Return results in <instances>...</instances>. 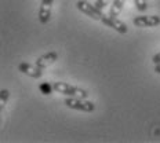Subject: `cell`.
Returning <instances> with one entry per match:
<instances>
[{"mask_svg":"<svg viewBox=\"0 0 160 143\" xmlns=\"http://www.w3.org/2000/svg\"><path fill=\"white\" fill-rule=\"evenodd\" d=\"M8 96H10L8 89H2V91H0V105H2L0 107H2V110H3V107L6 106V103H7Z\"/></svg>","mask_w":160,"mask_h":143,"instance_id":"cell-11","label":"cell"},{"mask_svg":"<svg viewBox=\"0 0 160 143\" xmlns=\"http://www.w3.org/2000/svg\"><path fill=\"white\" fill-rule=\"evenodd\" d=\"M65 105L69 109L73 110H79V112H84V113H91L95 110V105L90 101H86L83 98H75V96H68L65 99Z\"/></svg>","mask_w":160,"mask_h":143,"instance_id":"cell-2","label":"cell"},{"mask_svg":"<svg viewBox=\"0 0 160 143\" xmlns=\"http://www.w3.org/2000/svg\"><path fill=\"white\" fill-rule=\"evenodd\" d=\"M101 22L108 26V28H112V29H115L116 32L122 33V35H126V33L128 32L127 25H126L124 22H122L120 19H118V18H112V17H105L104 15L102 19H101Z\"/></svg>","mask_w":160,"mask_h":143,"instance_id":"cell-6","label":"cell"},{"mask_svg":"<svg viewBox=\"0 0 160 143\" xmlns=\"http://www.w3.org/2000/svg\"><path fill=\"white\" fill-rule=\"evenodd\" d=\"M132 24L137 28H153V26L160 25V17L159 15H139L132 19Z\"/></svg>","mask_w":160,"mask_h":143,"instance_id":"cell-4","label":"cell"},{"mask_svg":"<svg viewBox=\"0 0 160 143\" xmlns=\"http://www.w3.org/2000/svg\"><path fill=\"white\" fill-rule=\"evenodd\" d=\"M57 59H58V54H57L55 51H51V52H47V54H44V55L39 56V58L36 59L35 64L38 65L39 68L46 69V68H48L50 65L54 64Z\"/></svg>","mask_w":160,"mask_h":143,"instance_id":"cell-8","label":"cell"},{"mask_svg":"<svg viewBox=\"0 0 160 143\" xmlns=\"http://www.w3.org/2000/svg\"><path fill=\"white\" fill-rule=\"evenodd\" d=\"M76 7L80 12H83V14H86L90 18L95 19V21H101L102 17H104V12H102V10H99L98 7H95V4H90L88 2H86V0H79L78 3H76Z\"/></svg>","mask_w":160,"mask_h":143,"instance_id":"cell-3","label":"cell"},{"mask_svg":"<svg viewBox=\"0 0 160 143\" xmlns=\"http://www.w3.org/2000/svg\"><path fill=\"white\" fill-rule=\"evenodd\" d=\"M111 2H113V0H97L94 4H95V7H98L99 10H104L106 6H109Z\"/></svg>","mask_w":160,"mask_h":143,"instance_id":"cell-13","label":"cell"},{"mask_svg":"<svg viewBox=\"0 0 160 143\" xmlns=\"http://www.w3.org/2000/svg\"><path fill=\"white\" fill-rule=\"evenodd\" d=\"M155 73H158V74H160V64H158L155 66Z\"/></svg>","mask_w":160,"mask_h":143,"instance_id":"cell-15","label":"cell"},{"mask_svg":"<svg viewBox=\"0 0 160 143\" xmlns=\"http://www.w3.org/2000/svg\"><path fill=\"white\" fill-rule=\"evenodd\" d=\"M52 3H54V0H42V4H40L39 14H38V18H39L40 24H43V25L48 24L50 18H51Z\"/></svg>","mask_w":160,"mask_h":143,"instance_id":"cell-5","label":"cell"},{"mask_svg":"<svg viewBox=\"0 0 160 143\" xmlns=\"http://www.w3.org/2000/svg\"><path fill=\"white\" fill-rule=\"evenodd\" d=\"M152 61H153V64L155 65H158V64H160V52H158L155 56L152 58Z\"/></svg>","mask_w":160,"mask_h":143,"instance_id":"cell-14","label":"cell"},{"mask_svg":"<svg viewBox=\"0 0 160 143\" xmlns=\"http://www.w3.org/2000/svg\"><path fill=\"white\" fill-rule=\"evenodd\" d=\"M18 70L32 79H40L43 76V69L39 68L36 64L31 65V64H26V62H22V64L18 65Z\"/></svg>","mask_w":160,"mask_h":143,"instance_id":"cell-7","label":"cell"},{"mask_svg":"<svg viewBox=\"0 0 160 143\" xmlns=\"http://www.w3.org/2000/svg\"><path fill=\"white\" fill-rule=\"evenodd\" d=\"M39 89L43 95H50L54 91V87H52V84H50V83H42V84L39 85Z\"/></svg>","mask_w":160,"mask_h":143,"instance_id":"cell-10","label":"cell"},{"mask_svg":"<svg viewBox=\"0 0 160 143\" xmlns=\"http://www.w3.org/2000/svg\"><path fill=\"white\" fill-rule=\"evenodd\" d=\"M124 3H126V0H113L112 6H111V11H109V17H112V18H118V15L122 12Z\"/></svg>","mask_w":160,"mask_h":143,"instance_id":"cell-9","label":"cell"},{"mask_svg":"<svg viewBox=\"0 0 160 143\" xmlns=\"http://www.w3.org/2000/svg\"><path fill=\"white\" fill-rule=\"evenodd\" d=\"M134 4L139 12H144L148 10V3H146V0H134Z\"/></svg>","mask_w":160,"mask_h":143,"instance_id":"cell-12","label":"cell"},{"mask_svg":"<svg viewBox=\"0 0 160 143\" xmlns=\"http://www.w3.org/2000/svg\"><path fill=\"white\" fill-rule=\"evenodd\" d=\"M52 87H54L55 92L66 95V96H75V98H83V99H86L88 96L86 89L75 87V85H71V84H68V83L55 81V83H52Z\"/></svg>","mask_w":160,"mask_h":143,"instance_id":"cell-1","label":"cell"}]
</instances>
